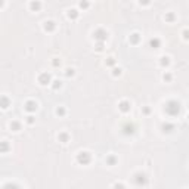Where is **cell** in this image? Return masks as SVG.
Here are the masks:
<instances>
[{
	"label": "cell",
	"mask_w": 189,
	"mask_h": 189,
	"mask_svg": "<svg viewBox=\"0 0 189 189\" xmlns=\"http://www.w3.org/2000/svg\"><path fill=\"white\" fill-rule=\"evenodd\" d=\"M166 111H167V114H170V115H177L179 111H180L179 104L177 102H169L166 105Z\"/></svg>",
	"instance_id": "cell-1"
},
{
	"label": "cell",
	"mask_w": 189,
	"mask_h": 189,
	"mask_svg": "<svg viewBox=\"0 0 189 189\" xmlns=\"http://www.w3.org/2000/svg\"><path fill=\"white\" fill-rule=\"evenodd\" d=\"M89 160H90V157H89L87 152H83L81 155H78V161L80 162H89Z\"/></svg>",
	"instance_id": "cell-2"
},
{
	"label": "cell",
	"mask_w": 189,
	"mask_h": 189,
	"mask_svg": "<svg viewBox=\"0 0 189 189\" xmlns=\"http://www.w3.org/2000/svg\"><path fill=\"white\" fill-rule=\"evenodd\" d=\"M95 37L98 40H104V39H106V34L104 33V31H98L96 34H95Z\"/></svg>",
	"instance_id": "cell-3"
},
{
	"label": "cell",
	"mask_w": 189,
	"mask_h": 189,
	"mask_svg": "<svg viewBox=\"0 0 189 189\" xmlns=\"http://www.w3.org/2000/svg\"><path fill=\"white\" fill-rule=\"evenodd\" d=\"M40 81H42V84H46V81H49V75L43 74L42 77H40Z\"/></svg>",
	"instance_id": "cell-4"
},
{
	"label": "cell",
	"mask_w": 189,
	"mask_h": 189,
	"mask_svg": "<svg viewBox=\"0 0 189 189\" xmlns=\"http://www.w3.org/2000/svg\"><path fill=\"white\" fill-rule=\"evenodd\" d=\"M27 108H28L30 111H33V109L35 108V104H33V102H28V104H27Z\"/></svg>",
	"instance_id": "cell-5"
},
{
	"label": "cell",
	"mask_w": 189,
	"mask_h": 189,
	"mask_svg": "<svg viewBox=\"0 0 189 189\" xmlns=\"http://www.w3.org/2000/svg\"><path fill=\"white\" fill-rule=\"evenodd\" d=\"M0 104H2L3 108H6L8 106V99H2V100H0Z\"/></svg>",
	"instance_id": "cell-6"
},
{
	"label": "cell",
	"mask_w": 189,
	"mask_h": 189,
	"mask_svg": "<svg viewBox=\"0 0 189 189\" xmlns=\"http://www.w3.org/2000/svg\"><path fill=\"white\" fill-rule=\"evenodd\" d=\"M121 109H123V111H127V109H129L127 104H123V105H121Z\"/></svg>",
	"instance_id": "cell-7"
},
{
	"label": "cell",
	"mask_w": 189,
	"mask_h": 189,
	"mask_svg": "<svg viewBox=\"0 0 189 189\" xmlns=\"http://www.w3.org/2000/svg\"><path fill=\"white\" fill-rule=\"evenodd\" d=\"M31 8H33V9H39V8H40V5H39V3H33V5H31Z\"/></svg>",
	"instance_id": "cell-8"
},
{
	"label": "cell",
	"mask_w": 189,
	"mask_h": 189,
	"mask_svg": "<svg viewBox=\"0 0 189 189\" xmlns=\"http://www.w3.org/2000/svg\"><path fill=\"white\" fill-rule=\"evenodd\" d=\"M0 149H8V145H6V143H3L2 146H0Z\"/></svg>",
	"instance_id": "cell-9"
},
{
	"label": "cell",
	"mask_w": 189,
	"mask_h": 189,
	"mask_svg": "<svg viewBox=\"0 0 189 189\" xmlns=\"http://www.w3.org/2000/svg\"><path fill=\"white\" fill-rule=\"evenodd\" d=\"M2 3H3V2H2V0H0V6H2Z\"/></svg>",
	"instance_id": "cell-10"
}]
</instances>
